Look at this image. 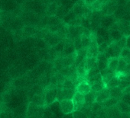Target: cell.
I'll return each instance as SVG.
<instances>
[{"label": "cell", "instance_id": "obj_29", "mask_svg": "<svg viewBox=\"0 0 130 118\" xmlns=\"http://www.w3.org/2000/svg\"><path fill=\"white\" fill-rule=\"evenodd\" d=\"M120 100L122 101H123V102H125V103H126V104L130 105V93H125V94H123Z\"/></svg>", "mask_w": 130, "mask_h": 118}, {"label": "cell", "instance_id": "obj_5", "mask_svg": "<svg viewBox=\"0 0 130 118\" xmlns=\"http://www.w3.org/2000/svg\"><path fill=\"white\" fill-rule=\"evenodd\" d=\"M75 52H76V47H75L74 40L68 39V38H65L64 47H63V53L61 54V57L68 56V55L72 54Z\"/></svg>", "mask_w": 130, "mask_h": 118}, {"label": "cell", "instance_id": "obj_15", "mask_svg": "<svg viewBox=\"0 0 130 118\" xmlns=\"http://www.w3.org/2000/svg\"><path fill=\"white\" fill-rule=\"evenodd\" d=\"M97 63L96 57H87L84 60V66L86 68V70L88 72L91 69H93Z\"/></svg>", "mask_w": 130, "mask_h": 118}, {"label": "cell", "instance_id": "obj_24", "mask_svg": "<svg viewBox=\"0 0 130 118\" xmlns=\"http://www.w3.org/2000/svg\"><path fill=\"white\" fill-rule=\"evenodd\" d=\"M62 21L61 19L57 18L56 15L53 16H47V24L48 26H53V25H58Z\"/></svg>", "mask_w": 130, "mask_h": 118}, {"label": "cell", "instance_id": "obj_23", "mask_svg": "<svg viewBox=\"0 0 130 118\" xmlns=\"http://www.w3.org/2000/svg\"><path fill=\"white\" fill-rule=\"evenodd\" d=\"M120 82H121V79L116 75L114 77L112 78V79L109 82V83L106 85V87L108 88H115V87H117V86H119L120 85Z\"/></svg>", "mask_w": 130, "mask_h": 118}, {"label": "cell", "instance_id": "obj_8", "mask_svg": "<svg viewBox=\"0 0 130 118\" xmlns=\"http://www.w3.org/2000/svg\"><path fill=\"white\" fill-rule=\"evenodd\" d=\"M76 91L85 95L91 91V85L87 80H83L77 85Z\"/></svg>", "mask_w": 130, "mask_h": 118}, {"label": "cell", "instance_id": "obj_22", "mask_svg": "<svg viewBox=\"0 0 130 118\" xmlns=\"http://www.w3.org/2000/svg\"><path fill=\"white\" fill-rule=\"evenodd\" d=\"M127 66H128V63H126V61L124 60L123 58L119 57V64H118V67H117V70H116V74L125 73V69L127 68Z\"/></svg>", "mask_w": 130, "mask_h": 118}, {"label": "cell", "instance_id": "obj_20", "mask_svg": "<svg viewBox=\"0 0 130 118\" xmlns=\"http://www.w3.org/2000/svg\"><path fill=\"white\" fill-rule=\"evenodd\" d=\"M96 92H94L93 91H90L88 94L85 95V104L86 105H90L92 106L93 104L96 101Z\"/></svg>", "mask_w": 130, "mask_h": 118}, {"label": "cell", "instance_id": "obj_30", "mask_svg": "<svg viewBox=\"0 0 130 118\" xmlns=\"http://www.w3.org/2000/svg\"><path fill=\"white\" fill-rule=\"evenodd\" d=\"M84 1L85 5L88 7V6H91L92 4H93L96 1V0H84Z\"/></svg>", "mask_w": 130, "mask_h": 118}, {"label": "cell", "instance_id": "obj_27", "mask_svg": "<svg viewBox=\"0 0 130 118\" xmlns=\"http://www.w3.org/2000/svg\"><path fill=\"white\" fill-rule=\"evenodd\" d=\"M115 43L119 46L121 49H123V48H125L127 47V36H123L120 40H119L118 41L115 42Z\"/></svg>", "mask_w": 130, "mask_h": 118}, {"label": "cell", "instance_id": "obj_12", "mask_svg": "<svg viewBox=\"0 0 130 118\" xmlns=\"http://www.w3.org/2000/svg\"><path fill=\"white\" fill-rule=\"evenodd\" d=\"M108 31H109V39L112 41V43H115L118 41L124 36L123 34L118 29H109Z\"/></svg>", "mask_w": 130, "mask_h": 118}, {"label": "cell", "instance_id": "obj_6", "mask_svg": "<svg viewBox=\"0 0 130 118\" xmlns=\"http://www.w3.org/2000/svg\"><path fill=\"white\" fill-rule=\"evenodd\" d=\"M122 49L118 46L115 43H111L106 52L104 53L108 59L111 57H119Z\"/></svg>", "mask_w": 130, "mask_h": 118}, {"label": "cell", "instance_id": "obj_16", "mask_svg": "<svg viewBox=\"0 0 130 118\" xmlns=\"http://www.w3.org/2000/svg\"><path fill=\"white\" fill-rule=\"evenodd\" d=\"M119 99H117V98H109L108 99L105 100L104 101H103L102 103H100V104L103 106V107H105V108H110L112 107H114L116 106L118 102H119Z\"/></svg>", "mask_w": 130, "mask_h": 118}, {"label": "cell", "instance_id": "obj_35", "mask_svg": "<svg viewBox=\"0 0 130 118\" xmlns=\"http://www.w3.org/2000/svg\"><path fill=\"white\" fill-rule=\"evenodd\" d=\"M100 1H101V2H102V3H103L104 5H105V4H106V3L108 1H109V0H100Z\"/></svg>", "mask_w": 130, "mask_h": 118}, {"label": "cell", "instance_id": "obj_33", "mask_svg": "<svg viewBox=\"0 0 130 118\" xmlns=\"http://www.w3.org/2000/svg\"><path fill=\"white\" fill-rule=\"evenodd\" d=\"M3 22V11L0 9V25Z\"/></svg>", "mask_w": 130, "mask_h": 118}, {"label": "cell", "instance_id": "obj_17", "mask_svg": "<svg viewBox=\"0 0 130 118\" xmlns=\"http://www.w3.org/2000/svg\"><path fill=\"white\" fill-rule=\"evenodd\" d=\"M119 57H111L108 60V69L116 73L118 64H119Z\"/></svg>", "mask_w": 130, "mask_h": 118}, {"label": "cell", "instance_id": "obj_32", "mask_svg": "<svg viewBox=\"0 0 130 118\" xmlns=\"http://www.w3.org/2000/svg\"><path fill=\"white\" fill-rule=\"evenodd\" d=\"M125 93H130V85L123 90V94H125Z\"/></svg>", "mask_w": 130, "mask_h": 118}, {"label": "cell", "instance_id": "obj_19", "mask_svg": "<svg viewBox=\"0 0 130 118\" xmlns=\"http://www.w3.org/2000/svg\"><path fill=\"white\" fill-rule=\"evenodd\" d=\"M109 90H110V97L115 98H117L119 100L121 99V98L123 95V90L119 86L110 88Z\"/></svg>", "mask_w": 130, "mask_h": 118}, {"label": "cell", "instance_id": "obj_3", "mask_svg": "<svg viewBox=\"0 0 130 118\" xmlns=\"http://www.w3.org/2000/svg\"><path fill=\"white\" fill-rule=\"evenodd\" d=\"M75 92L76 89H65L63 88H58L57 101H61L63 100L73 99Z\"/></svg>", "mask_w": 130, "mask_h": 118}, {"label": "cell", "instance_id": "obj_7", "mask_svg": "<svg viewBox=\"0 0 130 118\" xmlns=\"http://www.w3.org/2000/svg\"><path fill=\"white\" fill-rule=\"evenodd\" d=\"M73 101L75 105V110H81L85 104V96L84 95L76 91L74 96L73 98Z\"/></svg>", "mask_w": 130, "mask_h": 118}, {"label": "cell", "instance_id": "obj_26", "mask_svg": "<svg viewBox=\"0 0 130 118\" xmlns=\"http://www.w3.org/2000/svg\"><path fill=\"white\" fill-rule=\"evenodd\" d=\"M73 118H89L88 115L80 110H76L73 113Z\"/></svg>", "mask_w": 130, "mask_h": 118}, {"label": "cell", "instance_id": "obj_11", "mask_svg": "<svg viewBox=\"0 0 130 118\" xmlns=\"http://www.w3.org/2000/svg\"><path fill=\"white\" fill-rule=\"evenodd\" d=\"M100 73H101V76H102L103 81L106 84V85L109 83V82L112 79V78L114 77L116 75V73L110 70L109 69H108V67L106 69H103V70H101Z\"/></svg>", "mask_w": 130, "mask_h": 118}, {"label": "cell", "instance_id": "obj_1", "mask_svg": "<svg viewBox=\"0 0 130 118\" xmlns=\"http://www.w3.org/2000/svg\"><path fill=\"white\" fill-rule=\"evenodd\" d=\"M57 91L58 88L51 84H49V85L47 88H45L44 91V97L46 106H49L50 104H53L57 101Z\"/></svg>", "mask_w": 130, "mask_h": 118}, {"label": "cell", "instance_id": "obj_28", "mask_svg": "<svg viewBox=\"0 0 130 118\" xmlns=\"http://www.w3.org/2000/svg\"><path fill=\"white\" fill-rule=\"evenodd\" d=\"M130 56V49H128V47L123 48L122 49L121 53H120V56L122 58H127Z\"/></svg>", "mask_w": 130, "mask_h": 118}, {"label": "cell", "instance_id": "obj_36", "mask_svg": "<svg viewBox=\"0 0 130 118\" xmlns=\"http://www.w3.org/2000/svg\"><path fill=\"white\" fill-rule=\"evenodd\" d=\"M129 28H130V21H129Z\"/></svg>", "mask_w": 130, "mask_h": 118}, {"label": "cell", "instance_id": "obj_4", "mask_svg": "<svg viewBox=\"0 0 130 118\" xmlns=\"http://www.w3.org/2000/svg\"><path fill=\"white\" fill-rule=\"evenodd\" d=\"M60 106L62 113L69 114L75 110V105L72 99H67L60 101Z\"/></svg>", "mask_w": 130, "mask_h": 118}, {"label": "cell", "instance_id": "obj_21", "mask_svg": "<svg viewBox=\"0 0 130 118\" xmlns=\"http://www.w3.org/2000/svg\"><path fill=\"white\" fill-rule=\"evenodd\" d=\"M106 87V85L103 82V80L97 81V82H95L91 84V91H93L94 92H99L101 90H103V88H105Z\"/></svg>", "mask_w": 130, "mask_h": 118}, {"label": "cell", "instance_id": "obj_14", "mask_svg": "<svg viewBox=\"0 0 130 118\" xmlns=\"http://www.w3.org/2000/svg\"><path fill=\"white\" fill-rule=\"evenodd\" d=\"M31 101L34 102L39 107H44L45 105V101L44 97V93L40 95H35L31 98Z\"/></svg>", "mask_w": 130, "mask_h": 118}, {"label": "cell", "instance_id": "obj_18", "mask_svg": "<svg viewBox=\"0 0 130 118\" xmlns=\"http://www.w3.org/2000/svg\"><path fill=\"white\" fill-rule=\"evenodd\" d=\"M116 107L120 113H130V105L122 101L121 100L119 101Z\"/></svg>", "mask_w": 130, "mask_h": 118}, {"label": "cell", "instance_id": "obj_2", "mask_svg": "<svg viewBox=\"0 0 130 118\" xmlns=\"http://www.w3.org/2000/svg\"><path fill=\"white\" fill-rule=\"evenodd\" d=\"M44 107H39L32 101H30L28 104L26 116L29 118H37L41 116V112H43Z\"/></svg>", "mask_w": 130, "mask_h": 118}, {"label": "cell", "instance_id": "obj_31", "mask_svg": "<svg viewBox=\"0 0 130 118\" xmlns=\"http://www.w3.org/2000/svg\"><path fill=\"white\" fill-rule=\"evenodd\" d=\"M127 47L130 49V34L127 36Z\"/></svg>", "mask_w": 130, "mask_h": 118}, {"label": "cell", "instance_id": "obj_34", "mask_svg": "<svg viewBox=\"0 0 130 118\" xmlns=\"http://www.w3.org/2000/svg\"><path fill=\"white\" fill-rule=\"evenodd\" d=\"M3 95H0V106H1L3 104Z\"/></svg>", "mask_w": 130, "mask_h": 118}, {"label": "cell", "instance_id": "obj_13", "mask_svg": "<svg viewBox=\"0 0 130 118\" xmlns=\"http://www.w3.org/2000/svg\"><path fill=\"white\" fill-rule=\"evenodd\" d=\"M59 6L54 3H50V4L47 6L46 9H45V14L47 16H53V15H56L57 12L58 10Z\"/></svg>", "mask_w": 130, "mask_h": 118}, {"label": "cell", "instance_id": "obj_25", "mask_svg": "<svg viewBox=\"0 0 130 118\" xmlns=\"http://www.w3.org/2000/svg\"><path fill=\"white\" fill-rule=\"evenodd\" d=\"M61 88H65V89H76L77 85L71 79H66L64 80V82H63Z\"/></svg>", "mask_w": 130, "mask_h": 118}, {"label": "cell", "instance_id": "obj_9", "mask_svg": "<svg viewBox=\"0 0 130 118\" xmlns=\"http://www.w3.org/2000/svg\"><path fill=\"white\" fill-rule=\"evenodd\" d=\"M116 22L115 21V17L113 15H103L102 19L100 20V26L103 27L106 29L109 30V28Z\"/></svg>", "mask_w": 130, "mask_h": 118}, {"label": "cell", "instance_id": "obj_10", "mask_svg": "<svg viewBox=\"0 0 130 118\" xmlns=\"http://www.w3.org/2000/svg\"><path fill=\"white\" fill-rule=\"evenodd\" d=\"M110 98V90L107 87L103 88L99 92H96V101L98 103H102L105 100Z\"/></svg>", "mask_w": 130, "mask_h": 118}]
</instances>
